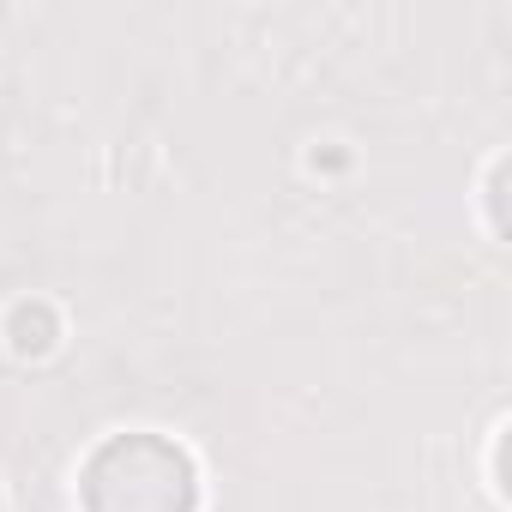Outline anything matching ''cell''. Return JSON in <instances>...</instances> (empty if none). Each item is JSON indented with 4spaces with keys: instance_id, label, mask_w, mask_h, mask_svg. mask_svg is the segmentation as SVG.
<instances>
[{
    "instance_id": "6da1fadb",
    "label": "cell",
    "mask_w": 512,
    "mask_h": 512,
    "mask_svg": "<svg viewBox=\"0 0 512 512\" xmlns=\"http://www.w3.org/2000/svg\"><path fill=\"white\" fill-rule=\"evenodd\" d=\"M85 512H199V470L163 434H115L79 476Z\"/></svg>"
},
{
    "instance_id": "7a4b0ae2",
    "label": "cell",
    "mask_w": 512,
    "mask_h": 512,
    "mask_svg": "<svg viewBox=\"0 0 512 512\" xmlns=\"http://www.w3.org/2000/svg\"><path fill=\"white\" fill-rule=\"evenodd\" d=\"M55 338H61V320H55L49 302H19V308H13V320H7V344H13V356H49Z\"/></svg>"
}]
</instances>
